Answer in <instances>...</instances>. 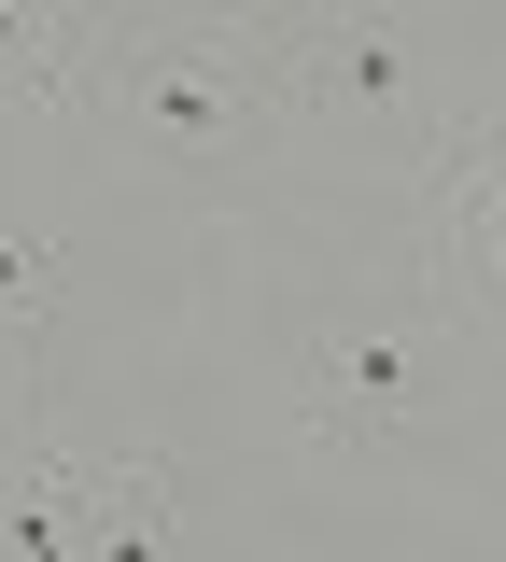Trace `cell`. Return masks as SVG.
<instances>
[{
	"label": "cell",
	"mask_w": 506,
	"mask_h": 562,
	"mask_svg": "<svg viewBox=\"0 0 506 562\" xmlns=\"http://www.w3.org/2000/svg\"><path fill=\"white\" fill-rule=\"evenodd\" d=\"M282 127V85H268V14H113V57L85 99V140L127 155V169H212L239 140Z\"/></svg>",
	"instance_id": "6da1fadb"
},
{
	"label": "cell",
	"mask_w": 506,
	"mask_h": 562,
	"mask_svg": "<svg viewBox=\"0 0 506 562\" xmlns=\"http://www.w3.org/2000/svg\"><path fill=\"white\" fill-rule=\"evenodd\" d=\"M450 408V310L423 281H352L295 338V436L324 464H380Z\"/></svg>",
	"instance_id": "7a4b0ae2"
},
{
	"label": "cell",
	"mask_w": 506,
	"mask_h": 562,
	"mask_svg": "<svg viewBox=\"0 0 506 562\" xmlns=\"http://www.w3.org/2000/svg\"><path fill=\"white\" fill-rule=\"evenodd\" d=\"M408 225H423V295L506 338V99H464L408 140Z\"/></svg>",
	"instance_id": "3957f363"
},
{
	"label": "cell",
	"mask_w": 506,
	"mask_h": 562,
	"mask_svg": "<svg viewBox=\"0 0 506 562\" xmlns=\"http://www.w3.org/2000/svg\"><path fill=\"white\" fill-rule=\"evenodd\" d=\"M268 85L310 127H408V140L436 127L423 113V57L380 14H268Z\"/></svg>",
	"instance_id": "277c9868"
},
{
	"label": "cell",
	"mask_w": 506,
	"mask_h": 562,
	"mask_svg": "<svg viewBox=\"0 0 506 562\" xmlns=\"http://www.w3.org/2000/svg\"><path fill=\"white\" fill-rule=\"evenodd\" d=\"M99 450H71L43 394H0V562H99Z\"/></svg>",
	"instance_id": "5b68a950"
},
{
	"label": "cell",
	"mask_w": 506,
	"mask_h": 562,
	"mask_svg": "<svg viewBox=\"0 0 506 562\" xmlns=\"http://www.w3.org/2000/svg\"><path fill=\"white\" fill-rule=\"evenodd\" d=\"M113 57V14H57V0H0V113L14 127H85Z\"/></svg>",
	"instance_id": "8992f818"
},
{
	"label": "cell",
	"mask_w": 506,
	"mask_h": 562,
	"mask_svg": "<svg viewBox=\"0 0 506 562\" xmlns=\"http://www.w3.org/2000/svg\"><path fill=\"white\" fill-rule=\"evenodd\" d=\"M99 562H183V492H169V450H99V520H85Z\"/></svg>",
	"instance_id": "52a82bcc"
},
{
	"label": "cell",
	"mask_w": 506,
	"mask_h": 562,
	"mask_svg": "<svg viewBox=\"0 0 506 562\" xmlns=\"http://www.w3.org/2000/svg\"><path fill=\"white\" fill-rule=\"evenodd\" d=\"M43 324H57V225H0V394H43Z\"/></svg>",
	"instance_id": "ba28073f"
}]
</instances>
